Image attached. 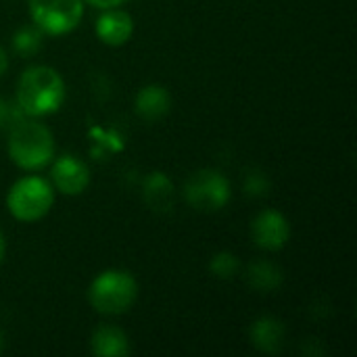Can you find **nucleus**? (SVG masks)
<instances>
[{"label": "nucleus", "instance_id": "nucleus-2", "mask_svg": "<svg viewBox=\"0 0 357 357\" xmlns=\"http://www.w3.org/2000/svg\"><path fill=\"white\" fill-rule=\"evenodd\" d=\"M8 157L19 169H44L54 159L52 132L33 117L17 119L8 134Z\"/></svg>", "mask_w": 357, "mask_h": 357}, {"label": "nucleus", "instance_id": "nucleus-20", "mask_svg": "<svg viewBox=\"0 0 357 357\" xmlns=\"http://www.w3.org/2000/svg\"><path fill=\"white\" fill-rule=\"evenodd\" d=\"M6 69H8V56H6V50L0 46V77L6 73Z\"/></svg>", "mask_w": 357, "mask_h": 357}, {"label": "nucleus", "instance_id": "nucleus-5", "mask_svg": "<svg viewBox=\"0 0 357 357\" xmlns=\"http://www.w3.org/2000/svg\"><path fill=\"white\" fill-rule=\"evenodd\" d=\"M182 195L192 209L203 213H213L230 203L232 186L222 172L205 167L190 174V178L184 182Z\"/></svg>", "mask_w": 357, "mask_h": 357}, {"label": "nucleus", "instance_id": "nucleus-16", "mask_svg": "<svg viewBox=\"0 0 357 357\" xmlns=\"http://www.w3.org/2000/svg\"><path fill=\"white\" fill-rule=\"evenodd\" d=\"M209 272L218 280H232L241 272V261L232 251H218L209 259Z\"/></svg>", "mask_w": 357, "mask_h": 357}, {"label": "nucleus", "instance_id": "nucleus-15", "mask_svg": "<svg viewBox=\"0 0 357 357\" xmlns=\"http://www.w3.org/2000/svg\"><path fill=\"white\" fill-rule=\"evenodd\" d=\"M42 44H44V31L40 27H36L33 23L21 25L10 38L13 52H17L23 59H29V56L38 54L42 50Z\"/></svg>", "mask_w": 357, "mask_h": 357}, {"label": "nucleus", "instance_id": "nucleus-6", "mask_svg": "<svg viewBox=\"0 0 357 357\" xmlns=\"http://www.w3.org/2000/svg\"><path fill=\"white\" fill-rule=\"evenodd\" d=\"M29 17L44 36H65L84 17V0H29Z\"/></svg>", "mask_w": 357, "mask_h": 357}, {"label": "nucleus", "instance_id": "nucleus-21", "mask_svg": "<svg viewBox=\"0 0 357 357\" xmlns=\"http://www.w3.org/2000/svg\"><path fill=\"white\" fill-rule=\"evenodd\" d=\"M4 255H6V238H4V234L0 230V264L4 261Z\"/></svg>", "mask_w": 357, "mask_h": 357}, {"label": "nucleus", "instance_id": "nucleus-22", "mask_svg": "<svg viewBox=\"0 0 357 357\" xmlns=\"http://www.w3.org/2000/svg\"><path fill=\"white\" fill-rule=\"evenodd\" d=\"M4 349H6V337H4V333L0 331V356L4 354Z\"/></svg>", "mask_w": 357, "mask_h": 357}, {"label": "nucleus", "instance_id": "nucleus-1", "mask_svg": "<svg viewBox=\"0 0 357 357\" xmlns=\"http://www.w3.org/2000/svg\"><path fill=\"white\" fill-rule=\"evenodd\" d=\"M65 82L61 73L48 65H31L17 79L15 107L33 119L56 113L65 102Z\"/></svg>", "mask_w": 357, "mask_h": 357}, {"label": "nucleus", "instance_id": "nucleus-13", "mask_svg": "<svg viewBox=\"0 0 357 357\" xmlns=\"http://www.w3.org/2000/svg\"><path fill=\"white\" fill-rule=\"evenodd\" d=\"M90 351L96 357H126L130 356V339L123 328L115 324H100L90 337Z\"/></svg>", "mask_w": 357, "mask_h": 357}, {"label": "nucleus", "instance_id": "nucleus-18", "mask_svg": "<svg viewBox=\"0 0 357 357\" xmlns=\"http://www.w3.org/2000/svg\"><path fill=\"white\" fill-rule=\"evenodd\" d=\"M84 2H88V4H92V6H96V8H100V10H105V8L121 6V4H126L128 0H84Z\"/></svg>", "mask_w": 357, "mask_h": 357}, {"label": "nucleus", "instance_id": "nucleus-10", "mask_svg": "<svg viewBox=\"0 0 357 357\" xmlns=\"http://www.w3.org/2000/svg\"><path fill=\"white\" fill-rule=\"evenodd\" d=\"M172 94L161 84H146L134 96V113L144 121H159L172 111Z\"/></svg>", "mask_w": 357, "mask_h": 357}, {"label": "nucleus", "instance_id": "nucleus-7", "mask_svg": "<svg viewBox=\"0 0 357 357\" xmlns=\"http://www.w3.org/2000/svg\"><path fill=\"white\" fill-rule=\"evenodd\" d=\"M251 238L264 251H280L291 241V224L280 211L264 209L251 222Z\"/></svg>", "mask_w": 357, "mask_h": 357}, {"label": "nucleus", "instance_id": "nucleus-12", "mask_svg": "<svg viewBox=\"0 0 357 357\" xmlns=\"http://www.w3.org/2000/svg\"><path fill=\"white\" fill-rule=\"evenodd\" d=\"M249 339H251V345L257 351H261L266 356H276L284 347L287 328H284V324L278 318H274V316H261V318H257L251 324Z\"/></svg>", "mask_w": 357, "mask_h": 357}, {"label": "nucleus", "instance_id": "nucleus-8", "mask_svg": "<svg viewBox=\"0 0 357 357\" xmlns=\"http://www.w3.org/2000/svg\"><path fill=\"white\" fill-rule=\"evenodd\" d=\"M52 186L67 197H77L90 186V167L75 155H61L50 169Z\"/></svg>", "mask_w": 357, "mask_h": 357}, {"label": "nucleus", "instance_id": "nucleus-9", "mask_svg": "<svg viewBox=\"0 0 357 357\" xmlns=\"http://www.w3.org/2000/svg\"><path fill=\"white\" fill-rule=\"evenodd\" d=\"M96 38L107 46H123L134 33V19L128 10L113 6L105 8L96 19Z\"/></svg>", "mask_w": 357, "mask_h": 357}, {"label": "nucleus", "instance_id": "nucleus-14", "mask_svg": "<svg viewBox=\"0 0 357 357\" xmlns=\"http://www.w3.org/2000/svg\"><path fill=\"white\" fill-rule=\"evenodd\" d=\"M247 284L257 293H276L284 282V272L278 264L270 259L251 261L247 268Z\"/></svg>", "mask_w": 357, "mask_h": 357}, {"label": "nucleus", "instance_id": "nucleus-19", "mask_svg": "<svg viewBox=\"0 0 357 357\" xmlns=\"http://www.w3.org/2000/svg\"><path fill=\"white\" fill-rule=\"evenodd\" d=\"M8 121H10V105L4 98H0V128Z\"/></svg>", "mask_w": 357, "mask_h": 357}, {"label": "nucleus", "instance_id": "nucleus-4", "mask_svg": "<svg viewBox=\"0 0 357 357\" xmlns=\"http://www.w3.org/2000/svg\"><path fill=\"white\" fill-rule=\"evenodd\" d=\"M54 203V186L40 176H23L19 178L8 195L6 209L19 222H38L42 220Z\"/></svg>", "mask_w": 357, "mask_h": 357}, {"label": "nucleus", "instance_id": "nucleus-11", "mask_svg": "<svg viewBox=\"0 0 357 357\" xmlns=\"http://www.w3.org/2000/svg\"><path fill=\"white\" fill-rule=\"evenodd\" d=\"M142 199L155 213H169L176 205V186L163 172H151L142 180Z\"/></svg>", "mask_w": 357, "mask_h": 357}, {"label": "nucleus", "instance_id": "nucleus-17", "mask_svg": "<svg viewBox=\"0 0 357 357\" xmlns=\"http://www.w3.org/2000/svg\"><path fill=\"white\" fill-rule=\"evenodd\" d=\"M270 186H272V182H270L268 174L261 172V169H257V167L255 169H249L245 174V195L247 197H251V199H264L270 192Z\"/></svg>", "mask_w": 357, "mask_h": 357}, {"label": "nucleus", "instance_id": "nucleus-3", "mask_svg": "<svg viewBox=\"0 0 357 357\" xmlns=\"http://www.w3.org/2000/svg\"><path fill=\"white\" fill-rule=\"evenodd\" d=\"M136 299L138 282L128 270H105L88 289L90 305L102 316H121L136 303Z\"/></svg>", "mask_w": 357, "mask_h": 357}]
</instances>
